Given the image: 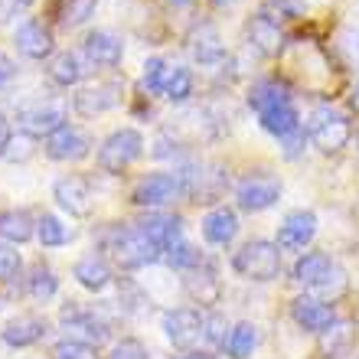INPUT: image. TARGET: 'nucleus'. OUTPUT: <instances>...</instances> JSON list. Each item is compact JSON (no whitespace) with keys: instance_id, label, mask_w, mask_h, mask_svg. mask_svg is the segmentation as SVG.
Listing matches in <instances>:
<instances>
[{"instance_id":"nucleus-1","label":"nucleus","mask_w":359,"mask_h":359,"mask_svg":"<svg viewBox=\"0 0 359 359\" xmlns=\"http://www.w3.org/2000/svg\"><path fill=\"white\" fill-rule=\"evenodd\" d=\"M248 108L258 114V124L268 134H274L278 141L301 131V111L294 104V95L278 79H258L248 88Z\"/></svg>"},{"instance_id":"nucleus-2","label":"nucleus","mask_w":359,"mask_h":359,"mask_svg":"<svg viewBox=\"0 0 359 359\" xmlns=\"http://www.w3.org/2000/svg\"><path fill=\"white\" fill-rule=\"evenodd\" d=\"M102 248L124 268V271H134V268H147V265L163 262V252L137 229V222H134V226H128V222L108 226L102 232Z\"/></svg>"},{"instance_id":"nucleus-3","label":"nucleus","mask_w":359,"mask_h":359,"mask_svg":"<svg viewBox=\"0 0 359 359\" xmlns=\"http://www.w3.org/2000/svg\"><path fill=\"white\" fill-rule=\"evenodd\" d=\"M232 271L245 281L268 284L281 274V248L268 238H248L245 245L232 255Z\"/></svg>"},{"instance_id":"nucleus-4","label":"nucleus","mask_w":359,"mask_h":359,"mask_svg":"<svg viewBox=\"0 0 359 359\" xmlns=\"http://www.w3.org/2000/svg\"><path fill=\"white\" fill-rule=\"evenodd\" d=\"M294 281L307 287V291L330 294V301L346 287V274L333 265V258L327 252H304L294 262Z\"/></svg>"},{"instance_id":"nucleus-5","label":"nucleus","mask_w":359,"mask_h":359,"mask_svg":"<svg viewBox=\"0 0 359 359\" xmlns=\"http://www.w3.org/2000/svg\"><path fill=\"white\" fill-rule=\"evenodd\" d=\"M307 137L320 154H340L353 137V124L343 111H337L330 104H320L307 118Z\"/></svg>"},{"instance_id":"nucleus-6","label":"nucleus","mask_w":359,"mask_h":359,"mask_svg":"<svg viewBox=\"0 0 359 359\" xmlns=\"http://www.w3.org/2000/svg\"><path fill=\"white\" fill-rule=\"evenodd\" d=\"M59 327L66 330L69 340H82L88 346H102L111 337V323L104 320V313L98 307H86L79 301H69L59 313Z\"/></svg>"},{"instance_id":"nucleus-7","label":"nucleus","mask_w":359,"mask_h":359,"mask_svg":"<svg viewBox=\"0 0 359 359\" xmlns=\"http://www.w3.org/2000/svg\"><path fill=\"white\" fill-rule=\"evenodd\" d=\"M141 154H144V134L134 131V128H121V131L108 134L102 141V147H98V167L104 173H121Z\"/></svg>"},{"instance_id":"nucleus-8","label":"nucleus","mask_w":359,"mask_h":359,"mask_svg":"<svg viewBox=\"0 0 359 359\" xmlns=\"http://www.w3.org/2000/svg\"><path fill=\"white\" fill-rule=\"evenodd\" d=\"M17 124L29 137H53L56 131L66 128V108L59 102H49V98H33V102L17 108Z\"/></svg>"},{"instance_id":"nucleus-9","label":"nucleus","mask_w":359,"mask_h":359,"mask_svg":"<svg viewBox=\"0 0 359 359\" xmlns=\"http://www.w3.org/2000/svg\"><path fill=\"white\" fill-rule=\"evenodd\" d=\"M187 193V183H183V177L177 173H147V177H141L137 183H134L131 189V203L141 209H161L167 206V203H173L177 196H183Z\"/></svg>"},{"instance_id":"nucleus-10","label":"nucleus","mask_w":359,"mask_h":359,"mask_svg":"<svg viewBox=\"0 0 359 359\" xmlns=\"http://www.w3.org/2000/svg\"><path fill=\"white\" fill-rule=\"evenodd\" d=\"M236 199L245 212H265L281 199V180L271 173H245L236 183Z\"/></svg>"},{"instance_id":"nucleus-11","label":"nucleus","mask_w":359,"mask_h":359,"mask_svg":"<svg viewBox=\"0 0 359 359\" xmlns=\"http://www.w3.org/2000/svg\"><path fill=\"white\" fill-rule=\"evenodd\" d=\"M163 333L177 350L196 353V346L203 343V313L193 307H173L163 313Z\"/></svg>"},{"instance_id":"nucleus-12","label":"nucleus","mask_w":359,"mask_h":359,"mask_svg":"<svg viewBox=\"0 0 359 359\" xmlns=\"http://www.w3.org/2000/svg\"><path fill=\"white\" fill-rule=\"evenodd\" d=\"M53 199L66 209L69 216H76V219L92 216V206H95L92 180L82 177V173H66V177H59L53 183Z\"/></svg>"},{"instance_id":"nucleus-13","label":"nucleus","mask_w":359,"mask_h":359,"mask_svg":"<svg viewBox=\"0 0 359 359\" xmlns=\"http://www.w3.org/2000/svg\"><path fill=\"white\" fill-rule=\"evenodd\" d=\"M124 95V79H104V82H92V86H82L72 98V108H76L82 118H95V114L111 111L114 104L121 102Z\"/></svg>"},{"instance_id":"nucleus-14","label":"nucleus","mask_w":359,"mask_h":359,"mask_svg":"<svg viewBox=\"0 0 359 359\" xmlns=\"http://www.w3.org/2000/svg\"><path fill=\"white\" fill-rule=\"evenodd\" d=\"M317 236V216H313L311 209H294L284 216V222L278 226V238H274V245L281 248V252H297L304 255V248L313 242Z\"/></svg>"},{"instance_id":"nucleus-15","label":"nucleus","mask_w":359,"mask_h":359,"mask_svg":"<svg viewBox=\"0 0 359 359\" xmlns=\"http://www.w3.org/2000/svg\"><path fill=\"white\" fill-rule=\"evenodd\" d=\"M13 43H17V53L20 56L33 59V62H43V59L53 56L56 49V39H53V29L36 17H27L13 29Z\"/></svg>"},{"instance_id":"nucleus-16","label":"nucleus","mask_w":359,"mask_h":359,"mask_svg":"<svg viewBox=\"0 0 359 359\" xmlns=\"http://www.w3.org/2000/svg\"><path fill=\"white\" fill-rule=\"evenodd\" d=\"M291 317L294 323L307 333H317L320 337L327 327L337 323V311H333L330 301H320V297H313V294H301L297 301L291 304Z\"/></svg>"},{"instance_id":"nucleus-17","label":"nucleus","mask_w":359,"mask_h":359,"mask_svg":"<svg viewBox=\"0 0 359 359\" xmlns=\"http://www.w3.org/2000/svg\"><path fill=\"white\" fill-rule=\"evenodd\" d=\"M82 56L98 69H114L121 66L124 59V39L111 29H92L86 39H82Z\"/></svg>"},{"instance_id":"nucleus-18","label":"nucleus","mask_w":359,"mask_h":359,"mask_svg":"<svg viewBox=\"0 0 359 359\" xmlns=\"http://www.w3.org/2000/svg\"><path fill=\"white\" fill-rule=\"evenodd\" d=\"M46 333H49L46 317H39V313H17L13 320L4 323L0 340L7 343L10 350H27V346H36L39 340H46Z\"/></svg>"},{"instance_id":"nucleus-19","label":"nucleus","mask_w":359,"mask_h":359,"mask_svg":"<svg viewBox=\"0 0 359 359\" xmlns=\"http://www.w3.org/2000/svg\"><path fill=\"white\" fill-rule=\"evenodd\" d=\"M88 151H92V137H88L82 128H72V124H66L62 131H56L53 137H46V157L49 161H59V163L82 161V157H88Z\"/></svg>"},{"instance_id":"nucleus-20","label":"nucleus","mask_w":359,"mask_h":359,"mask_svg":"<svg viewBox=\"0 0 359 359\" xmlns=\"http://www.w3.org/2000/svg\"><path fill=\"white\" fill-rule=\"evenodd\" d=\"M189 53H193V59H196L199 66H219L226 59V43H222L219 29L209 20L193 27V33H189Z\"/></svg>"},{"instance_id":"nucleus-21","label":"nucleus","mask_w":359,"mask_h":359,"mask_svg":"<svg viewBox=\"0 0 359 359\" xmlns=\"http://www.w3.org/2000/svg\"><path fill=\"white\" fill-rule=\"evenodd\" d=\"M137 229L161 248L163 255H167V248L177 245L180 238H183V219L173 216V212H147V216L137 222Z\"/></svg>"},{"instance_id":"nucleus-22","label":"nucleus","mask_w":359,"mask_h":359,"mask_svg":"<svg viewBox=\"0 0 359 359\" xmlns=\"http://www.w3.org/2000/svg\"><path fill=\"white\" fill-rule=\"evenodd\" d=\"M203 229V238L209 245H229L232 238L238 236V216L232 206H212L199 222Z\"/></svg>"},{"instance_id":"nucleus-23","label":"nucleus","mask_w":359,"mask_h":359,"mask_svg":"<svg viewBox=\"0 0 359 359\" xmlns=\"http://www.w3.org/2000/svg\"><path fill=\"white\" fill-rule=\"evenodd\" d=\"M245 33H248V46L255 49L258 56L271 59V56H278V53H281V46H284L281 27H278V23H271L265 13H255V17L248 20Z\"/></svg>"},{"instance_id":"nucleus-24","label":"nucleus","mask_w":359,"mask_h":359,"mask_svg":"<svg viewBox=\"0 0 359 359\" xmlns=\"http://www.w3.org/2000/svg\"><path fill=\"white\" fill-rule=\"evenodd\" d=\"M183 291L193 297L196 304H203V307H209V304L219 301V294H222V284H219L216 271H212V265H203L193 268V271H187V278H183Z\"/></svg>"},{"instance_id":"nucleus-25","label":"nucleus","mask_w":359,"mask_h":359,"mask_svg":"<svg viewBox=\"0 0 359 359\" xmlns=\"http://www.w3.org/2000/svg\"><path fill=\"white\" fill-rule=\"evenodd\" d=\"M82 76H86V62H82V56L72 53V49L56 53V56L49 59V66H46V79L53 82V86H59V88L79 86Z\"/></svg>"},{"instance_id":"nucleus-26","label":"nucleus","mask_w":359,"mask_h":359,"mask_svg":"<svg viewBox=\"0 0 359 359\" xmlns=\"http://www.w3.org/2000/svg\"><path fill=\"white\" fill-rule=\"evenodd\" d=\"M36 236V219L27 209H0V242L23 245Z\"/></svg>"},{"instance_id":"nucleus-27","label":"nucleus","mask_w":359,"mask_h":359,"mask_svg":"<svg viewBox=\"0 0 359 359\" xmlns=\"http://www.w3.org/2000/svg\"><path fill=\"white\" fill-rule=\"evenodd\" d=\"M72 278H76L86 291L102 294L104 287L111 284V265H108L102 255H86L72 265Z\"/></svg>"},{"instance_id":"nucleus-28","label":"nucleus","mask_w":359,"mask_h":359,"mask_svg":"<svg viewBox=\"0 0 359 359\" xmlns=\"http://www.w3.org/2000/svg\"><path fill=\"white\" fill-rule=\"evenodd\" d=\"M356 343V327L350 320H337L333 327L320 333V353L327 359H340L350 353V346Z\"/></svg>"},{"instance_id":"nucleus-29","label":"nucleus","mask_w":359,"mask_h":359,"mask_svg":"<svg viewBox=\"0 0 359 359\" xmlns=\"http://www.w3.org/2000/svg\"><path fill=\"white\" fill-rule=\"evenodd\" d=\"M56 291H59L56 271H53L49 265H43V262H36V265L29 268V274H27V294L33 297V301L46 304L49 297H56Z\"/></svg>"},{"instance_id":"nucleus-30","label":"nucleus","mask_w":359,"mask_h":359,"mask_svg":"<svg viewBox=\"0 0 359 359\" xmlns=\"http://www.w3.org/2000/svg\"><path fill=\"white\" fill-rule=\"evenodd\" d=\"M36 238L43 248H62L72 242V229L62 226V219H56L53 212H43L36 219Z\"/></svg>"},{"instance_id":"nucleus-31","label":"nucleus","mask_w":359,"mask_h":359,"mask_svg":"<svg viewBox=\"0 0 359 359\" xmlns=\"http://www.w3.org/2000/svg\"><path fill=\"white\" fill-rule=\"evenodd\" d=\"M255 346H258V327L255 323L242 320V323H236V327L229 330L226 350H229V356L232 359H248L252 353H255Z\"/></svg>"},{"instance_id":"nucleus-32","label":"nucleus","mask_w":359,"mask_h":359,"mask_svg":"<svg viewBox=\"0 0 359 359\" xmlns=\"http://www.w3.org/2000/svg\"><path fill=\"white\" fill-rule=\"evenodd\" d=\"M193 95V69L187 66H170L163 76V98L173 104H183Z\"/></svg>"},{"instance_id":"nucleus-33","label":"nucleus","mask_w":359,"mask_h":359,"mask_svg":"<svg viewBox=\"0 0 359 359\" xmlns=\"http://www.w3.org/2000/svg\"><path fill=\"white\" fill-rule=\"evenodd\" d=\"M95 7H98V0H62V4H59V27L62 29L82 27L95 13Z\"/></svg>"},{"instance_id":"nucleus-34","label":"nucleus","mask_w":359,"mask_h":359,"mask_svg":"<svg viewBox=\"0 0 359 359\" xmlns=\"http://www.w3.org/2000/svg\"><path fill=\"white\" fill-rule=\"evenodd\" d=\"M163 262H167L170 268H177V271H193V268L203 265V255H199V248H196V245H189L187 238H180L177 245L167 248Z\"/></svg>"},{"instance_id":"nucleus-35","label":"nucleus","mask_w":359,"mask_h":359,"mask_svg":"<svg viewBox=\"0 0 359 359\" xmlns=\"http://www.w3.org/2000/svg\"><path fill=\"white\" fill-rule=\"evenodd\" d=\"M167 69H170V62H167L163 56H151V59H147V62H144V76H141L144 92L163 95V76H167Z\"/></svg>"},{"instance_id":"nucleus-36","label":"nucleus","mask_w":359,"mask_h":359,"mask_svg":"<svg viewBox=\"0 0 359 359\" xmlns=\"http://www.w3.org/2000/svg\"><path fill=\"white\" fill-rule=\"evenodd\" d=\"M53 359H98V346H88V343H82V340L62 337V340L53 346Z\"/></svg>"},{"instance_id":"nucleus-37","label":"nucleus","mask_w":359,"mask_h":359,"mask_svg":"<svg viewBox=\"0 0 359 359\" xmlns=\"http://www.w3.org/2000/svg\"><path fill=\"white\" fill-rule=\"evenodd\" d=\"M226 330H229V323H226V317L222 313H206L203 317V340L206 343H212V346H226Z\"/></svg>"},{"instance_id":"nucleus-38","label":"nucleus","mask_w":359,"mask_h":359,"mask_svg":"<svg viewBox=\"0 0 359 359\" xmlns=\"http://www.w3.org/2000/svg\"><path fill=\"white\" fill-rule=\"evenodd\" d=\"M258 13H265L271 23H278V27H281L284 20L297 17V13H301V7H297L294 0H265V7L258 10Z\"/></svg>"},{"instance_id":"nucleus-39","label":"nucleus","mask_w":359,"mask_h":359,"mask_svg":"<svg viewBox=\"0 0 359 359\" xmlns=\"http://www.w3.org/2000/svg\"><path fill=\"white\" fill-rule=\"evenodd\" d=\"M108 359H151V353H147V346H144L141 340H134V337H124V340H118V343L111 346Z\"/></svg>"},{"instance_id":"nucleus-40","label":"nucleus","mask_w":359,"mask_h":359,"mask_svg":"<svg viewBox=\"0 0 359 359\" xmlns=\"http://www.w3.org/2000/svg\"><path fill=\"white\" fill-rule=\"evenodd\" d=\"M20 268H23V258L13 245L7 242H0V281H10V278H17Z\"/></svg>"},{"instance_id":"nucleus-41","label":"nucleus","mask_w":359,"mask_h":359,"mask_svg":"<svg viewBox=\"0 0 359 359\" xmlns=\"http://www.w3.org/2000/svg\"><path fill=\"white\" fill-rule=\"evenodd\" d=\"M33 141L36 137H29V134H13V141H10V151H7V161H17V163H23L27 157H33Z\"/></svg>"},{"instance_id":"nucleus-42","label":"nucleus","mask_w":359,"mask_h":359,"mask_svg":"<svg viewBox=\"0 0 359 359\" xmlns=\"http://www.w3.org/2000/svg\"><path fill=\"white\" fill-rule=\"evenodd\" d=\"M29 4H33V0H0V23L10 17H17V13H23Z\"/></svg>"},{"instance_id":"nucleus-43","label":"nucleus","mask_w":359,"mask_h":359,"mask_svg":"<svg viewBox=\"0 0 359 359\" xmlns=\"http://www.w3.org/2000/svg\"><path fill=\"white\" fill-rule=\"evenodd\" d=\"M10 141H13V124H10L7 114L0 111V157H7Z\"/></svg>"},{"instance_id":"nucleus-44","label":"nucleus","mask_w":359,"mask_h":359,"mask_svg":"<svg viewBox=\"0 0 359 359\" xmlns=\"http://www.w3.org/2000/svg\"><path fill=\"white\" fill-rule=\"evenodd\" d=\"M13 76H17V62H13L7 53H0V86H7Z\"/></svg>"},{"instance_id":"nucleus-45","label":"nucleus","mask_w":359,"mask_h":359,"mask_svg":"<svg viewBox=\"0 0 359 359\" xmlns=\"http://www.w3.org/2000/svg\"><path fill=\"white\" fill-rule=\"evenodd\" d=\"M350 102H353V108L359 111V79H356V88H353V95H350Z\"/></svg>"},{"instance_id":"nucleus-46","label":"nucleus","mask_w":359,"mask_h":359,"mask_svg":"<svg viewBox=\"0 0 359 359\" xmlns=\"http://www.w3.org/2000/svg\"><path fill=\"white\" fill-rule=\"evenodd\" d=\"M177 359H212V356H206V353H187V356H177Z\"/></svg>"},{"instance_id":"nucleus-47","label":"nucleus","mask_w":359,"mask_h":359,"mask_svg":"<svg viewBox=\"0 0 359 359\" xmlns=\"http://www.w3.org/2000/svg\"><path fill=\"white\" fill-rule=\"evenodd\" d=\"M353 53H356V56H359V29H356V33H353Z\"/></svg>"},{"instance_id":"nucleus-48","label":"nucleus","mask_w":359,"mask_h":359,"mask_svg":"<svg viewBox=\"0 0 359 359\" xmlns=\"http://www.w3.org/2000/svg\"><path fill=\"white\" fill-rule=\"evenodd\" d=\"M170 4H180V7H187V4H193V0H170Z\"/></svg>"}]
</instances>
